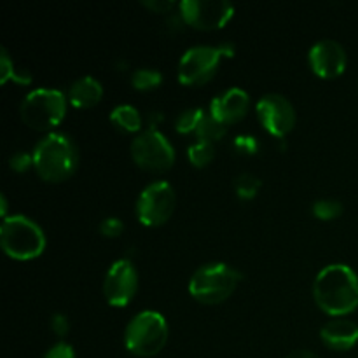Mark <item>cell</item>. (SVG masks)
I'll return each mask as SVG.
<instances>
[{"label": "cell", "instance_id": "obj_9", "mask_svg": "<svg viewBox=\"0 0 358 358\" xmlns=\"http://www.w3.org/2000/svg\"><path fill=\"white\" fill-rule=\"evenodd\" d=\"M222 59L219 45H192L178 62L177 77L185 86H198L212 79Z\"/></svg>", "mask_w": 358, "mask_h": 358}, {"label": "cell", "instance_id": "obj_4", "mask_svg": "<svg viewBox=\"0 0 358 358\" xmlns=\"http://www.w3.org/2000/svg\"><path fill=\"white\" fill-rule=\"evenodd\" d=\"M241 273L224 262H208L192 273L189 294L203 304H219L236 290Z\"/></svg>", "mask_w": 358, "mask_h": 358}, {"label": "cell", "instance_id": "obj_27", "mask_svg": "<svg viewBox=\"0 0 358 358\" xmlns=\"http://www.w3.org/2000/svg\"><path fill=\"white\" fill-rule=\"evenodd\" d=\"M234 147L243 154H255L259 150V143L255 136L240 135L234 138Z\"/></svg>", "mask_w": 358, "mask_h": 358}, {"label": "cell", "instance_id": "obj_22", "mask_svg": "<svg viewBox=\"0 0 358 358\" xmlns=\"http://www.w3.org/2000/svg\"><path fill=\"white\" fill-rule=\"evenodd\" d=\"M203 115H205V110H203V108H185V110L180 112V114L177 115V119H175V129H177L178 133H184V135H187V133H196Z\"/></svg>", "mask_w": 358, "mask_h": 358}, {"label": "cell", "instance_id": "obj_34", "mask_svg": "<svg viewBox=\"0 0 358 358\" xmlns=\"http://www.w3.org/2000/svg\"><path fill=\"white\" fill-rule=\"evenodd\" d=\"M0 213H2V217L6 219V217H7V198H6V194H0Z\"/></svg>", "mask_w": 358, "mask_h": 358}, {"label": "cell", "instance_id": "obj_26", "mask_svg": "<svg viewBox=\"0 0 358 358\" xmlns=\"http://www.w3.org/2000/svg\"><path fill=\"white\" fill-rule=\"evenodd\" d=\"M31 164H34V156L28 152H16L9 157V166L20 173L27 171Z\"/></svg>", "mask_w": 358, "mask_h": 358}, {"label": "cell", "instance_id": "obj_29", "mask_svg": "<svg viewBox=\"0 0 358 358\" xmlns=\"http://www.w3.org/2000/svg\"><path fill=\"white\" fill-rule=\"evenodd\" d=\"M51 329L56 336H59V338H65L70 331L69 318L62 313H55L51 317Z\"/></svg>", "mask_w": 358, "mask_h": 358}, {"label": "cell", "instance_id": "obj_10", "mask_svg": "<svg viewBox=\"0 0 358 358\" xmlns=\"http://www.w3.org/2000/svg\"><path fill=\"white\" fill-rule=\"evenodd\" d=\"M178 9L182 21L199 30L224 27L234 14V6L227 0H182Z\"/></svg>", "mask_w": 358, "mask_h": 358}, {"label": "cell", "instance_id": "obj_19", "mask_svg": "<svg viewBox=\"0 0 358 358\" xmlns=\"http://www.w3.org/2000/svg\"><path fill=\"white\" fill-rule=\"evenodd\" d=\"M187 157L194 166H206L215 157V145L212 142H205V140H196L189 145Z\"/></svg>", "mask_w": 358, "mask_h": 358}, {"label": "cell", "instance_id": "obj_8", "mask_svg": "<svg viewBox=\"0 0 358 358\" xmlns=\"http://www.w3.org/2000/svg\"><path fill=\"white\" fill-rule=\"evenodd\" d=\"M175 191L168 180H154L142 189L136 198V217L147 227L166 222L175 210Z\"/></svg>", "mask_w": 358, "mask_h": 358}, {"label": "cell", "instance_id": "obj_6", "mask_svg": "<svg viewBox=\"0 0 358 358\" xmlns=\"http://www.w3.org/2000/svg\"><path fill=\"white\" fill-rule=\"evenodd\" d=\"M168 341V322L161 313L145 310L129 320L124 331V346L136 357H154Z\"/></svg>", "mask_w": 358, "mask_h": 358}, {"label": "cell", "instance_id": "obj_21", "mask_svg": "<svg viewBox=\"0 0 358 358\" xmlns=\"http://www.w3.org/2000/svg\"><path fill=\"white\" fill-rule=\"evenodd\" d=\"M261 178L255 177L254 173H240L234 178V191H236L240 199H254L261 189Z\"/></svg>", "mask_w": 358, "mask_h": 358}, {"label": "cell", "instance_id": "obj_15", "mask_svg": "<svg viewBox=\"0 0 358 358\" xmlns=\"http://www.w3.org/2000/svg\"><path fill=\"white\" fill-rule=\"evenodd\" d=\"M320 339L327 348L346 352L358 343V325L348 318L336 317L320 329Z\"/></svg>", "mask_w": 358, "mask_h": 358}, {"label": "cell", "instance_id": "obj_3", "mask_svg": "<svg viewBox=\"0 0 358 358\" xmlns=\"http://www.w3.org/2000/svg\"><path fill=\"white\" fill-rule=\"evenodd\" d=\"M0 245L9 257L30 261L38 257L45 248V234L42 227L27 215H7L0 226Z\"/></svg>", "mask_w": 358, "mask_h": 358}, {"label": "cell", "instance_id": "obj_31", "mask_svg": "<svg viewBox=\"0 0 358 358\" xmlns=\"http://www.w3.org/2000/svg\"><path fill=\"white\" fill-rule=\"evenodd\" d=\"M31 73L28 72V70H14V76H13V80L16 84H21V86H24V84H30L31 83Z\"/></svg>", "mask_w": 358, "mask_h": 358}, {"label": "cell", "instance_id": "obj_17", "mask_svg": "<svg viewBox=\"0 0 358 358\" xmlns=\"http://www.w3.org/2000/svg\"><path fill=\"white\" fill-rule=\"evenodd\" d=\"M110 121L126 133L140 131V128H142V115H140L138 108L129 103L117 105L110 112Z\"/></svg>", "mask_w": 358, "mask_h": 358}, {"label": "cell", "instance_id": "obj_1", "mask_svg": "<svg viewBox=\"0 0 358 358\" xmlns=\"http://www.w3.org/2000/svg\"><path fill=\"white\" fill-rule=\"evenodd\" d=\"M318 308L331 317H345L358 308V276L348 264H329L313 282Z\"/></svg>", "mask_w": 358, "mask_h": 358}, {"label": "cell", "instance_id": "obj_30", "mask_svg": "<svg viewBox=\"0 0 358 358\" xmlns=\"http://www.w3.org/2000/svg\"><path fill=\"white\" fill-rule=\"evenodd\" d=\"M142 3L145 7H149L150 10H154V13H159V14L170 13V10L177 6V2H175V0H143Z\"/></svg>", "mask_w": 358, "mask_h": 358}, {"label": "cell", "instance_id": "obj_7", "mask_svg": "<svg viewBox=\"0 0 358 358\" xmlns=\"http://www.w3.org/2000/svg\"><path fill=\"white\" fill-rule=\"evenodd\" d=\"M131 156L140 168L149 171H166L175 163V149L157 128L143 129L133 138Z\"/></svg>", "mask_w": 358, "mask_h": 358}, {"label": "cell", "instance_id": "obj_12", "mask_svg": "<svg viewBox=\"0 0 358 358\" xmlns=\"http://www.w3.org/2000/svg\"><path fill=\"white\" fill-rule=\"evenodd\" d=\"M138 289V273L129 259L112 262L103 280L105 299L110 306H126Z\"/></svg>", "mask_w": 358, "mask_h": 358}, {"label": "cell", "instance_id": "obj_24", "mask_svg": "<svg viewBox=\"0 0 358 358\" xmlns=\"http://www.w3.org/2000/svg\"><path fill=\"white\" fill-rule=\"evenodd\" d=\"M124 231V224L119 217H107L100 222V233L107 238H115Z\"/></svg>", "mask_w": 358, "mask_h": 358}, {"label": "cell", "instance_id": "obj_11", "mask_svg": "<svg viewBox=\"0 0 358 358\" xmlns=\"http://www.w3.org/2000/svg\"><path fill=\"white\" fill-rule=\"evenodd\" d=\"M255 112L261 124L276 138L289 135L296 126V108L292 101L280 93H266L259 98Z\"/></svg>", "mask_w": 358, "mask_h": 358}, {"label": "cell", "instance_id": "obj_18", "mask_svg": "<svg viewBox=\"0 0 358 358\" xmlns=\"http://www.w3.org/2000/svg\"><path fill=\"white\" fill-rule=\"evenodd\" d=\"M227 133V128L224 122H220L219 119L213 117L210 112H205L201 122H199L198 129H196L194 135L198 136V140H205V142H217V140L224 138Z\"/></svg>", "mask_w": 358, "mask_h": 358}, {"label": "cell", "instance_id": "obj_28", "mask_svg": "<svg viewBox=\"0 0 358 358\" xmlns=\"http://www.w3.org/2000/svg\"><path fill=\"white\" fill-rule=\"evenodd\" d=\"M42 358H76V352H73L72 345L62 341L56 343L55 346H51Z\"/></svg>", "mask_w": 358, "mask_h": 358}, {"label": "cell", "instance_id": "obj_5", "mask_svg": "<svg viewBox=\"0 0 358 358\" xmlns=\"http://www.w3.org/2000/svg\"><path fill=\"white\" fill-rule=\"evenodd\" d=\"M66 94L56 87H35L23 98L20 107L24 124L38 131H51L65 117Z\"/></svg>", "mask_w": 358, "mask_h": 358}, {"label": "cell", "instance_id": "obj_13", "mask_svg": "<svg viewBox=\"0 0 358 358\" xmlns=\"http://www.w3.org/2000/svg\"><path fill=\"white\" fill-rule=\"evenodd\" d=\"M308 59L311 70L324 79L341 76L348 62L345 48L334 38H320L315 42L308 52Z\"/></svg>", "mask_w": 358, "mask_h": 358}, {"label": "cell", "instance_id": "obj_32", "mask_svg": "<svg viewBox=\"0 0 358 358\" xmlns=\"http://www.w3.org/2000/svg\"><path fill=\"white\" fill-rule=\"evenodd\" d=\"M219 49L220 52H222V58H233L234 51H236V45L231 41H226L222 42V44H219Z\"/></svg>", "mask_w": 358, "mask_h": 358}, {"label": "cell", "instance_id": "obj_20", "mask_svg": "<svg viewBox=\"0 0 358 358\" xmlns=\"http://www.w3.org/2000/svg\"><path fill=\"white\" fill-rule=\"evenodd\" d=\"M163 83V73L156 69H136L131 73V84L135 90L149 91Z\"/></svg>", "mask_w": 358, "mask_h": 358}, {"label": "cell", "instance_id": "obj_16", "mask_svg": "<svg viewBox=\"0 0 358 358\" xmlns=\"http://www.w3.org/2000/svg\"><path fill=\"white\" fill-rule=\"evenodd\" d=\"M101 96H103V86L93 76H83L76 79L70 84L69 93H66L70 103L79 108L93 107L101 100Z\"/></svg>", "mask_w": 358, "mask_h": 358}, {"label": "cell", "instance_id": "obj_25", "mask_svg": "<svg viewBox=\"0 0 358 358\" xmlns=\"http://www.w3.org/2000/svg\"><path fill=\"white\" fill-rule=\"evenodd\" d=\"M14 63L10 59L9 52H7L6 48L0 49V83L6 84L7 80L13 79L14 76Z\"/></svg>", "mask_w": 358, "mask_h": 358}, {"label": "cell", "instance_id": "obj_23", "mask_svg": "<svg viewBox=\"0 0 358 358\" xmlns=\"http://www.w3.org/2000/svg\"><path fill=\"white\" fill-rule=\"evenodd\" d=\"M315 217L322 220H332L343 213V205L338 199H317L313 203Z\"/></svg>", "mask_w": 358, "mask_h": 358}, {"label": "cell", "instance_id": "obj_14", "mask_svg": "<svg viewBox=\"0 0 358 358\" xmlns=\"http://www.w3.org/2000/svg\"><path fill=\"white\" fill-rule=\"evenodd\" d=\"M248 107H250V96L241 87H229L217 94L210 103V114L219 119L224 124H233L247 115Z\"/></svg>", "mask_w": 358, "mask_h": 358}, {"label": "cell", "instance_id": "obj_2", "mask_svg": "<svg viewBox=\"0 0 358 358\" xmlns=\"http://www.w3.org/2000/svg\"><path fill=\"white\" fill-rule=\"evenodd\" d=\"M34 168L38 177L48 182H62L69 178L79 164L76 143L65 133L51 131L42 136L34 147Z\"/></svg>", "mask_w": 358, "mask_h": 358}, {"label": "cell", "instance_id": "obj_33", "mask_svg": "<svg viewBox=\"0 0 358 358\" xmlns=\"http://www.w3.org/2000/svg\"><path fill=\"white\" fill-rule=\"evenodd\" d=\"M287 358H320L317 353L310 352V350H296V352L289 353Z\"/></svg>", "mask_w": 358, "mask_h": 358}]
</instances>
